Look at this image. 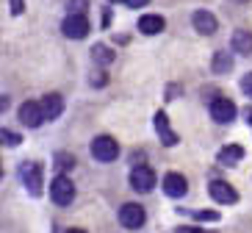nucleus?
<instances>
[{
	"instance_id": "1",
	"label": "nucleus",
	"mask_w": 252,
	"mask_h": 233,
	"mask_svg": "<svg viewBox=\"0 0 252 233\" xmlns=\"http://www.w3.org/2000/svg\"><path fill=\"white\" fill-rule=\"evenodd\" d=\"M50 197L56 205H69L75 200V183L67 175H56V181L50 183Z\"/></svg>"
},
{
	"instance_id": "2",
	"label": "nucleus",
	"mask_w": 252,
	"mask_h": 233,
	"mask_svg": "<svg viewBox=\"0 0 252 233\" xmlns=\"http://www.w3.org/2000/svg\"><path fill=\"white\" fill-rule=\"evenodd\" d=\"M20 178H23L28 195H33V197L42 195V166H39L36 161H25V164L20 166Z\"/></svg>"
},
{
	"instance_id": "3",
	"label": "nucleus",
	"mask_w": 252,
	"mask_h": 233,
	"mask_svg": "<svg viewBox=\"0 0 252 233\" xmlns=\"http://www.w3.org/2000/svg\"><path fill=\"white\" fill-rule=\"evenodd\" d=\"M92 156H94L97 161H103V164H111L114 158L119 156L117 139H111V136H97L94 142H92Z\"/></svg>"
},
{
	"instance_id": "4",
	"label": "nucleus",
	"mask_w": 252,
	"mask_h": 233,
	"mask_svg": "<svg viewBox=\"0 0 252 233\" xmlns=\"http://www.w3.org/2000/svg\"><path fill=\"white\" fill-rule=\"evenodd\" d=\"M144 219H147V214H144V208H141L139 203H125L119 208V222H122V228H127V231H139V228L144 225Z\"/></svg>"
},
{
	"instance_id": "5",
	"label": "nucleus",
	"mask_w": 252,
	"mask_h": 233,
	"mask_svg": "<svg viewBox=\"0 0 252 233\" xmlns=\"http://www.w3.org/2000/svg\"><path fill=\"white\" fill-rule=\"evenodd\" d=\"M130 186H133L136 192H141V195L153 192V186H156V172L144 164L133 166V172H130Z\"/></svg>"
},
{
	"instance_id": "6",
	"label": "nucleus",
	"mask_w": 252,
	"mask_h": 233,
	"mask_svg": "<svg viewBox=\"0 0 252 233\" xmlns=\"http://www.w3.org/2000/svg\"><path fill=\"white\" fill-rule=\"evenodd\" d=\"M61 31H64V36H69V39H83L89 33V20L83 14H69L67 20H64V25H61Z\"/></svg>"
},
{
	"instance_id": "7",
	"label": "nucleus",
	"mask_w": 252,
	"mask_h": 233,
	"mask_svg": "<svg viewBox=\"0 0 252 233\" xmlns=\"http://www.w3.org/2000/svg\"><path fill=\"white\" fill-rule=\"evenodd\" d=\"M211 117H214L219 125H227V122H233V117H236V105L230 103L227 98H214L211 100Z\"/></svg>"
},
{
	"instance_id": "8",
	"label": "nucleus",
	"mask_w": 252,
	"mask_h": 233,
	"mask_svg": "<svg viewBox=\"0 0 252 233\" xmlns=\"http://www.w3.org/2000/svg\"><path fill=\"white\" fill-rule=\"evenodd\" d=\"M20 122H23L25 128H39L42 122H45V114H42V105L28 100V103L20 105Z\"/></svg>"
},
{
	"instance_id": "9",
	"label": "nucleus",
	"mask_w": 252,
	"mask_h": 233,
	"mask_svg": "<svg viewBox=\"0 0 252 233\" xmlns=\"http://www.w3.org/2000/svg\"><path fill=\"white\" fill-rule=\"evenodd\" d=\"M211 197L222 205H233L238 200V192L224 181H211Z\"/></svg>"
},
{
	"instance_id": "10",
	"label": "nucleus",
	"mask_w": 252,
	"mask_h": 233,
	"mask_svg": "<svg viewBox=\"0 0 252 233\" xmlns=\"http://www.w3.org/2000/svg\"><path fill=\"white\" fill-rule=\"evenodd\" d=\"M42 114H45V120H59L61 111H64V98L61 95H56V92H50V95H45L42 98Z\"/></svg>"
},
{
	"instance_id": "11",
	"label": "nucleus",
	"mask_w": 252,
	"mask_h": 233,
	"mask_svg": "<svg viewBox=\"0 0 252 233\" xmlns=\"http://www.w3.org/2000/svg\"><path fill=\"white\" fill-rule=\"evenodd\" d=\"M191 23H194V28H197V33H202V36H211V33H216V28H219V23H216V17L211 14V11H194Z\"/></svg>"
},
{
	"instance_id": "12",
	"label": "nucleus",
	"mask_w": 252,
	"mask_h": 233,
	"mask_svg": "<svg viewBox=\"0 0 252 233\" xmlns=\"http://www.w3.org/2000/svg\"><path fill=\"white\" fill-rule=\"evenodd\" d=\"M163 192L169 197H183L186 192H189V181H186L180 172H169L163 178Z\"/></svg>"
},
{
	"instance_id": "13",
	"label": "nucleus",
	"mask_w": 252,
	"mask_h": 233,
	"mask_svg": "<svg viewBox=\"0 0 252 233\" xmlns=\"http://www.w3.org/2000/svg\"><path fill=\"white\" fill-rule=\"evenodd\" d=\"M156 131H158V136H161V142L166 144V147H175V144H178V133L169 128V117L163 111L156 114Z\"/></svg>"
},
{
	"instance_id": "14",
	"label": "nucleus",
	"mask_w": 252,
	"mask_h": 233,
	"mask_svg": "<svg viewBox=\"0 0 252 233\" xmlns=\"http://www.w3.org/2000/svg\"><path fill=\"white\" fill-rule=\"evenodd\" d=\"M163 28H166V23H163V17H158V14H144L139 20V31L147 33V36H156V33H161Z\"/></svg>"
},
{
	"instance_id": "15",
	"label": "nucleus",
	"mask_w": 252,
	"mask_h": 233,
	"mask_svg": "<svg viewBox=\"0 0 252 233\" xmlns=\"http://www.w3.org/2000/svg\"><path fill=\"white\" fill-rule=\"evenodd\" d=\"M241 158H244V147H238V144H227V147L219 150V164L233 166V164H238Z\"/></svg>"
},
{
	"instance_id": "16",
	"label": "nucleus",
	"mask_w": 252,
	"mask_h": 233,
	"mask_svg": "<svg viewBox=\"0 0 252 233\" xmlns=\"http://www.w3.org/2000/svg\"><path fill=\"white\" fill-rule=\"evenodd\" d=\"M233 50L241 53V56H250L252 53V33L250 31H236L233 33Z\"/></svg>"
},
{
	"instance_id": "17",
	"label": "nucleus",
	"mask_w": 252,
	"mask_h": 233,
	"mask_svg": "<svg viewBox=\"0 0 252 233\" xmlns=\"http://www.w3.org/2000/svg\"><path fill=\"white\" fill-rule=\"evenodd\" d=\"M230 69H233V56H230L227 50H219L214 56V72L224 75V72H230Z\"/></svg>"
},
{
	"instance_id": "18",
	"label": "nucleus",
	"mask_w": 252,
	"mask_h": 233,
	"mask_svg": "<svg viewBox=\"0 0 252 233\" xmlns=\"http://www.w3.org/2000/svg\"><path fill=\"white\" fill-rule=\"evenodd\" d=\"M92 59H94L97 64H111V61H114V50H108L105 45H94V47H92Z\"/></svg>"
},
{
	"instance_id": "19",
	"label": "nucleus",
	"mask_w": 252,
	"mask_h": 233,
	"mask_svg": "<svg viewBox=\"0 0 252 233\" xmlns=\"http://www.w3.org/2000/svg\"><path fill=\"white\" fill-rule=\"evenodd\" d=\"M72 166H75V158L69 156V153H59V156H56V169H59L61 175H64V172H69Z\"/></svg>"
},
{
	"instance_id": "20",
	"label": "nucleus",
	"mask_w": 252,
	"mask_h": 233,
	"mask_svg": "<svg viewBox=\"0 0 252 233\" xmlns=\"http://www.w3.org/2000/svg\"><path fill=\"white\" fill-rule=\"evenodd\" d=\"M89 6V0H69V14H83Z\"/></svg>"
},
{
	"instance_id": "21",
	"label": "nucleus",
	"mask_w": 252,
	"mask_h": 233,
	"mask_svg": "<svg viewBox=\"0 0 252 233\" xmlns=\"http://www.w3.org/2000/svg\"><path fill=\"white\" fill-rule=\"evenodd\" d=\"M0 139H3V144H11V147H14V144H20V136L11 133V131H3V133H0Z\"/></svg>"
},
{
	"instance_id": "22",
	"label": "nucleus",
	"mask_w": 252,
	"mask_h": 233,
	"mask_svg": "<svg viewBox=\"0 0 252 233\" xmlns=\"http://www.w3.org/2000/svg\"><path fill=\"white\" fill-rule=\"evenodd\" d=\"M241 89L247 92V98H252V72H250V75H244V81H241Z\"/></svg>"
},
{
	"instance_id": "23",
	"label": "nucleus",
	"mask_w": 252,
	"mask_h": 233,
	"mask_svg": "<svg viewBox=\"0 0 252 233\" xmlns=\"http://www.w3.org/2000/svg\"><path fill=\"white\" fill-rule=\"evenodd\" d=\"M25 0H11V14H23Z\"/></svg>"
},
{
	"instance_id": "24",
	"label": "nucleus",
	"mask_w": 252,
	"mask_h": 233,
	"mask_svg": "<svg viewBox=\"0 0 252 233\" xmlns=\"http://www.w3.org/2000/svg\"><path fill=\"white\" fill-rule=\"evenodd\" d=\"M125 3H127L130 8H139V6H147L150 0H125Z\"/></svg>"
},
{
	"instance_id": "25",
	"label": "nucleus",
	"mask_w": 252,
	"mask_h": 233,
	"mask_svg": "<svg viewBox=\"0 0 252 233\" xmlns=\"http://www.w3.org/2000/svg\"><path fill=\"white\" fill-rule=\"evenodd\" d=\"M178 233H205V231H200V228H191V225H186V228H178Z\"/></svg>"
},
{
	"instance_id": "26",
	"label": "nucleus",
	"mask_w": 252,
	"mask_h": 233,
	"mask_svg": "<svg viewBox=\"0 0 252 233\" xmlns=\"http://www.w3.org/2000/svg\"><path fill=\"white\" fill-rule=\"evenodd\" d=\"M244 120L252 125V108H244Z\"/></svg>"
},
{
	"instance_id": "27",
	"label": "nucleus",
	"mask_w": 252,
	"mask_h": 233,
	"mask_svg": "<svg viewBox=\"0 0 252 233\" xmlns=\"http://www.w3.org/2000/svg\"><path fill=\"white\" fill-rule=\"evenodd\" d=\"M67 233H86V231H81V228H69Z\"/></svg>"
},
{
	"instance_id": "28",
	"label": "nucleus",
	"mask_w": 252,
	"mask_h": 233,
	"mask_svg": "<svg viewBox=\"0 0 252 233\" xmlns=\"http://www.w3.org/2000/svg\"><path fill=\"white\" fill-rule=\"evenodd\" d=\"M3 108H6V98H0V111H3Z\"/></svg>"
},
{
	"instance_id": "29",
	"label": "nucleus",
	"mask_w": 252,
	"mask_h": 233,
	"mask_svg": "<svg viewBox=\"0 0 252 233\" xmlns=\"http://www.w3.org/2000/svg\"><path fill=\"white\" fill-rule=\"evenodd\" d=\"M0 178H3V164H0Z\"/></svg>"
},
{
	"instance_id": "30",
	"label": "nucleus",
	"mask_w": 252,
	"mask_h": 233,
	"mask_svg": "<svg viewBox=\"0 0 252 233\" xmlns=\"http://www.w3.org/2000/svg\"><path fill=\"white\" fill-rule=\"evenodd\" d=\"M111 3H122V0H111Z\"/></svg>"
}]
</instances>
